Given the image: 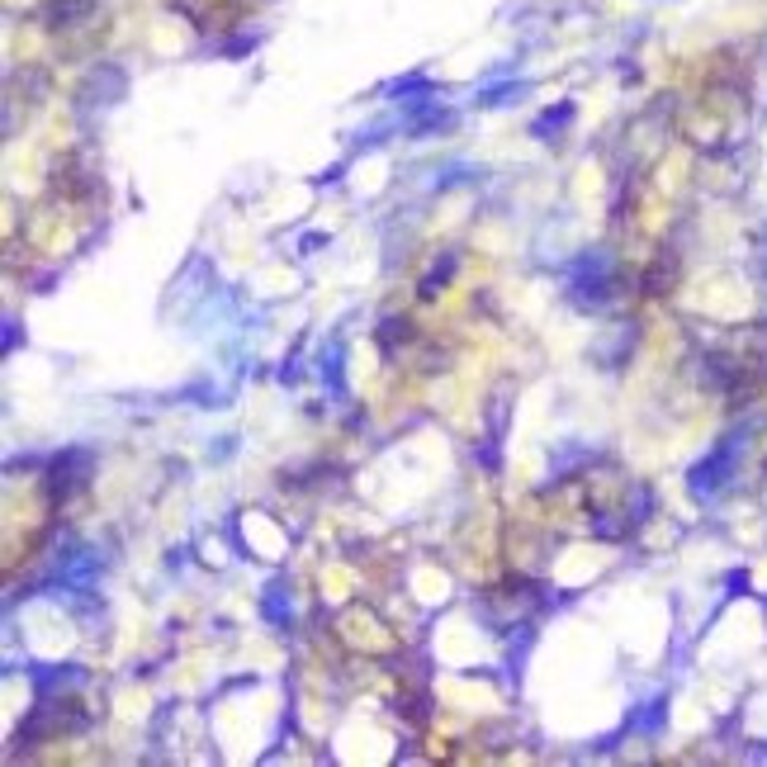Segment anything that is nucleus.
I'll list each match as a JSON object with an SVG mask.
<instances>
[{"mask_svg":"<svg viewBox=\"0 0 767 767\" xmlns=\"http://www.w3.org/2000/svg\"><path fill=\"white\" fill-rule=\"evenodd\" d=\"M261 611H266V621H275V625H290L294 597L284 592V582H270V588H266V597H261Z\"/></svg>","mask_w":767,"mask_h":767,"instance_id":"9","label":"nucleus"},{"mask_svg":"<svg viewBox=\"0 0 767 767\" xmlns=\"http://www.w3.org/2000/svg\"><path fill=\"white\" fill-rule=\"evenodd\" d=\"M398 337H403V341L412 337V318H389V322H384L379 346H384V351H393V341H398Z\"/></svg>","mask_w":767,"mask_h":767,"instance_id":"11","label":"nucleus"},{"mask_svg":"<svg viewBox=\"0 0 767 767\" xmlns=\"http://www.w3.org/2000/svg\"><path fill=\"white\" fill-rule=\"evenodd\" d=\"M256 43H261L256 34H241V38H233V43H223V57H241V52H251Z\"/></svg>","mask_w":767,"mask_h":767,"instance_id":"14","label":"nucleus"},{"mask_svg":"<svg viewBox=\"0 0 767 767\" xmlns=\"http://www.w3.org/2000/svg\"><path fill=\"white\" fill-rule=\"evenodd\" d=\"M730 469H734V446L710 450L706 460L692 469V479H687L692 497H710V493H720V488H724V479H730Z\"/></svg>","mask_w":767,"mask_h":767,"instance_id":"4","label":"nucleus"},{"mask_svg":"<svg viewBox=\"0 0 767 767\" xmlns=\"http://www.w3.org/2000/svg\"><path fill=\"white\" fill-rule=\"evenodd\" d=\"M85 474H91V450H81V446L62 450V455L52 460L48 479H43V493H48V503H52V507H62L67 497L85 483Z\"/></svg>","mask_w":767,"mask_h":767,"instance_id":"1","label":"nucleus"},{"mask_svg":"<svg viewBox=\"0 0 767 767\" xmlns=\"http://www.w3.org/2000/svg\"><path fill=\"white\" fill-rule=\"evenodd\" d=\"M85 682V673L76 663H67V668H38L34 673V687L38 692H57V687H81Z\"/></svg>","mask_w":767,"mask_h":767,"instance_id":"8","label":"nucleus"},{"mask_svg":"<svg viewBox=\"0 0 767 767\" xmlns=\"http://www.w3.org/2000/svg\"><path fill=\"white\" fill-rule=\"evenodd\" d=\"M99 0H43V24L48 28H71L81 20H91Z\"/></svg>","mask_w":767,"mask_h":767,"instance_id":"5","label":"nucleus"},{"mask_svg":"<svg viewBox=\"0 0 767 767\" xmlns=\"http://www.w3.org/2000/svg\"><path fill=\"white\" fill-rule=\"evenodd\" d=\"M389 95H403L408 105H412V99H432V81H426V76H403V81L389 85Z\"/></svg>","mask_w":767,"mask_h":767,"instance_id":"10","label":"nucleus"},{"mask_svg":"<svg viewBox=\"0 0 767 767\" xmlns=\"http://www.w3.org/2000/svg\"><path fill=\"white\" fill-rule=\"evenodd\" d=\"M511 95H521V85L517 81H507V85H497V91H483L479 95V105H507Z\"/></svg>","mask_w":767,"mask_h":767,"instance_id":"12","label":"nucleus"},{"mask_svg":"<svg viewBox=\"0 0 767 767\" xmlns=\"http://www.w3.org/2000/svg\"><path fill=\"white\" fill-rule=\"evenodd\" d=\"M606 298H611V261L602 251H592L574 266V304L578 308H602Z\"/></svg>","mask_w":767,"mask_h":767,"instance_id":"2","label":"nucleus"},{"mask_svg":"<svg viewBox=\"0 0 767 767\" xmlns=\"http://www.w3.org/2000/svg\"><path fill=\"white\" fill-rule=\"evenodd\" d=\"M322 379H332V389L341 393V351L332 346V355H322Z\"/></svg>","mask_w":767,"mask_h":767,"instance_id":"13","label":"nucleus"},{"mask_svg":"<svg viewBox=\"0 0 767 767\" xmlns=\"http://www.w3.org/2000/svg\"><path fill=\"white\" fill-rule=\"evenodd\" d=\"M574 105H568V99H564V105H554V109H545V114H540V119L531 123V138H540V142H550V138H559L564 133V128L568 123H574Z\"/></svg>","mask_w":767,"mask_h":767,"instance_id":"6","label":"nucleus"},{"mask_svg":"<svg viewBox=\"0 0 767 767\" xmlns=\"http://www.w3.org/2000/svg\"><path fill=\"white\" fill-rule=\"evenodd\" d=\"M455 270H460V256H455V251H446V256H440V261L432 266V270H426V275H422V284H417V294L422 298H436L440 290H446V284H450V275H455Z\"/></svg>","mask_w":767,"mask_h":767,"instance_id":"7","label":"nucleus"},{"mask_svg":"<svg viewBox=\"0 0 767 767\" xmlns=\"http://www.w3.org/2000/svg\"><path fill=\"white\" fill-rule=\"evenodd\" d=\"M128 91V71L123 67H114V62H99L85 71V81H81V99L85 105H119Z\"/></svg>","mask_w":767,"mask_h":767,"instance_id":"3","label":"nucleus"}]
</instances>
